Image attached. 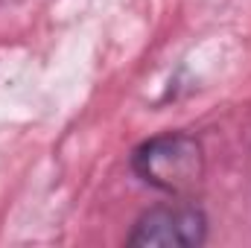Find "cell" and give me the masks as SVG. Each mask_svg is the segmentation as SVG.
Returning <instances> with one entry per match:
<instances>
[{
	"label": "cell",
	"instance_id": "cell-1",
	"mask_svg": "<svg viewBox=\"0 0 251 248\" xmlns=\"http://www.w3.org/2000/svg\"><path fill=\"white\" fill-rule=\"evenodd\" d=\"M131 164H134V173L146 184L173 193V196H184L190 190H196L204 173L201 143L184 131H170V134L146 140L134 152Z\"/></svg>",
	"mask_w": 251,
	"mask_h": 248
},
{
	"label": "cell",
	"instance_id": "cell-2",
	"mask_svg": "<svg viewBox=\"0 0 251 248\" xmlns=\"http://www.w3.org/2000/svg\"><path fill=\"white\" fill-rule=\"evenodd\" d=\"M204 213L181 204V207H155L143 213L128 237V246H167V248H193L204 243Z\"/></svg>",
	"mask_w": 251,
	"mask_h": 248
},
{
	"label": "cell",
	"instance_id": "cell-3",
	"mask_svg": "<svg viewBox=\"0 0 251 248\" xmlns=\"http://www.w3.org/2000/svg\"><path fill=\"white\" fill-rule=\"evenodd\" d=\"M0 3H3V6H12V3H18V0H0Z\"/></svg>",
	"mask_w": 251,
	"mask_h": 248
}]
</instances>
